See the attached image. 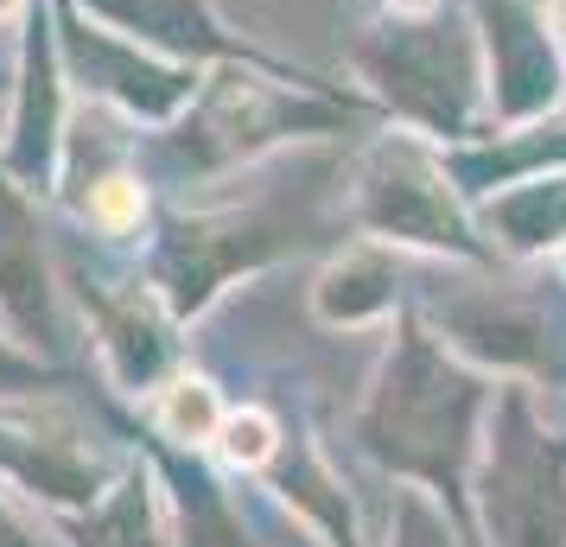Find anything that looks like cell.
I'll return each mask as SVG.
<instances>
[{"label":"cell","instance_id":"obj_1","mask_svg":"<svg viewBox=\"0 0 566 547\" xmlns=\"http://www.w3.org/2000/svg\"><path fill=\"white\" fill-rule=\"evenodd\" d=\"M484 408H490L484 376L459 364L420 325V313H401L395 338H388L382 376L357 408V445L376 465L433 484L446 503H464Z\"/></svg>","mask_w":566,"mask_h":547},{"label":"cell","instance_id":"obj_2","mask_svg":"<svg viewBox=\"0 0 566 547\" xmlns=\"http://www.w3.org/2000/svg\"><path fill=\"white\" fill-rule=\"evenodd\" d=\"M357 115H376L363 96H337L306 71H268V64H210L185 115L159 134V159L191 179H217L261 159L281 140L344 134Z\"/></svg>","mask_w":566,"mask_h":547},{"label":"cell","instance_id":"obj_3","mask_svg":"<svg viewBox=\"0 0 566 547\" xmlns=\"http://www.w3.org/2000/svg\"><path fill=\"white\" fill-rule=\"evenodd\" d=\"M350 71L363 83V103L388 115L395 128H413L439 147H464L490 134L484 96V52L471 20L446 13H382L350 45Z\"/></svg>","mask_w":566,"mask_h":547},{"label":"cell","instance_id":"obj_4","mask_svg":"<svg viewBox=\"0 0 566 547\" xmlns=\"http://www.w3.org/2000/svg\"><path fill=\"white\" fill-rule=\"evenodd\" d=\"M350 217L363 235L395 249H433L452 261H490L496 249L471 230V198L459 191L446 147L413 128L376 134L350 172Z\"/></svg>","mask_w":566,"mask_h":547},{"label":"cell","instance_id":"obj_5","mask_svg":"<svg viewBox=\"0 0 566 547\" xmlns=\"http://www.w3.org/2000/svg\"><path fill=\"white\" fill-rule=\"evenodd\" d=\"M478 496L503 547H566V440L535 420L528 389H503L490 408Z\"/></svg>","mask_w":566,"mask_h":547},{"label":"cell","instance_id":"obj_6","mask_svg":"<svg viewBox=\"0 0 566 547\" xmlns=\"http://www.w3.org/2000/svg\"><path fill=\"white\" fill-rule=\"evenodd\" d=\"M52 20L71 83L90 90V103H108L115 115H128L134 128H172L205 83L198 64H172V57L134 45L115 27L90 20L77 0H52Z\"/></svg>","mask_w":566,"mask_h":547},{"label":"cell","instance_id":"obj_7","mask_svg":"<svg viewBox=\"0 0 566 547\" xmlns=\"http://www.w3.org/2000/svg\"><path fill=\"white\" fill-rule=\"evenodd\" d=\"M64 134H71V71L57 52L52 0H32V13L20 20V52H13V108L0 128V166L39 198L57 185Z\"/></svg>","mask_w":566,"mask_h":547},{"label":"cell","instance_id":"obj_8","mask_svg":"<svg viewBox=\"0 0 566 547\" xmlns=\"http://www.w3.org/2000/svg\"><path fill=\"white\" fill-rule=\"evenodd\" d=\"M471 27L484 52L490 128H522L554 115L566 90V45L547 32L541 0H471Z\"/></svg>","mask_w":566,"mask_h":547},{"label":"cell","instance_id":"obj_9","mask_svg":"<svg viewBox=\"0 0 566 547\" xmlns=\"http://www.w3.org/2000/svg\"><path fill=\"white\" fill-rule=\"evenodd\" d=\"M433 318H439V332H446V344L464 350V357H478V364L528 369V376H554L560 369L554 313L541 306L535 293H515V287L452 293Z\"/></svg>","mask_w":566,"mask_h":547},{"label":"cell","instance_id":"obj_10","mask_svg":"<svg viewBox=\"0 0 566 547\" xmlns=\"http://www.w3.org/2000/svg\"><path fill=\"white\" fill-rule=\"evenodd\" d=\"M77 7L90 20L115 27L122 39H134V45L172 57V64H198V71H210V64H268V71H286L281 57H268L242 32H230L217 0H77Z\"/></svg>","mask_w":566,"mask_h":547},{"label":"cell","instance_id":"obj_11","mask_svg":"<svg viewBox=\"0 0 566 547\" xmlns=\"http://www.w3.org/2000/svg\"><path fill=\"white\" fill-rule=\"evenodd\" d=\"M77 293H83V306H90V318H96V350L115 369V382L122 389H154L159 376L172 369V357H179V338H172L179 313L159 299V287L154 281H122V287L83 281Z\"/></svg>","mask_w":566,"mask_h":547},{"label":"cell","instance_id":"obj_12","mask_svg":"<svg viewBox=\"0 0 566 547\" xmlns=\"http://www.w3.org/2000/svg\"><path fill=\"white\" fill-rule=\"evenodd\" d=\"M0 313L20 325V338L57 350L52 274H45V242H39V198L7 166H0Z\"/></svg>","mask_w":566,"mask_h":547},{"label":"cell","instance_id":"obj_13","mask_svg":"<svg viewBox=\"0 0 566 547\" xmlns=\"http://www.w3.org/2000/svg\"><path fill=\"white\" fill-rule=\"evenodd\" d=\"M484 210L490 249H510V255H560L566 249V172H535L522 185H503L478 198Z\"/></svg>","mask_w":566,"mask_h":547},{"label":"cell","instance_id":"obj_14","mask_svg":"<svg viewBox=\"0 0 566 547\" xmlns=\"http://www.w3.org/2000/svg\"><path fill=\"white\" fill-rule=\"evenodd\" d=\"M395 299H401V274H395V261H388L382 249H350V255L332 261V267L318 274V287H312L318 318H325V325H344V332L388 318Z\"/></svg>","mask_w":566,"mask_h":547},{"label":"cell","instance_id":"obj_15","mask_svg":"<svg viewBox=\"0 0 566 547\" xmlns=\"http://www.w3.org/2000/svg\"><path fill=\"white\" fill-rule=\"evenodd\" d=\"M96 516L83 522V547H154V503H147V477L134 471L115 484V496L90 503Z\"/></svg>","mask_w":566,"mask_h":547},{"label":"cell","instance_id":"obj_16","mask_svg":"<svg viewBox=\"0 0 566 547\" xmlns=\"http://www.w3.org/2000/svg\"><path fill=\"white\" fill-rule=\"evenodd\" d=\"M71 204H77V217L90 223V230L134 235L140 223H147V185H140V172L115 166V172H96V179H90V191H77Z\"/></svg>","mask_w":566,"mask_h":547},{"label":"cell","instance_id":"obj_17","mask_svg":"<svg viewBox=\"0 0 566 547\" xmlns=\"http://www.w3.org/2000/svg\"><path fill=\"white\" fill-rule=\"evenodd\" d=\"M223 401L210 389L205 376H172L166 389H159V433L166 440H185V445H205L217 440V427H223Z\"/></svg>","mask_w":566,"mask_h":547},{"label":"cell","instance_id":"obj_18","mask_svg":"<svg viewBox=\"0 0 566 547\" xmlns=\"http://www.w3.org/2000/svg\"><path fill=\"white\" fill-rule=\"evenodd\" d=\"M281 420L268 414V408H235V414H223V427H217V445H223V459L242 471H268V459L281 452Z\"/></svg>","mask_w":566,"mask_h":547},{"label":"cell","instance_id":"obj_19","mask_svg":"<svg viewBox=\"0 0 566 547\" xmlns=\"http://www.w3.org/2000/svg\"><path fill=\"white\" fill-rule=\"evenodd\" d=\"M395 547H452V528L427 509L420 491H401L395 503Z\"/></svg>","mask_w":566,"mask_h":547},{"label":"cell","instance_id":"obj_20","mask_svg":"<svg viewBox=\"0 0 566 547\" xmlns=\"http://www.w3.org/2000/svg\"><path fill=\"white\" fill-rule=\"evenodd\" d=\"M52 382H57V369H52V364H39L32 350H20V344H7V338H0V395L52 389Z\"/></svg>","mask_w":566,"mask_h":547},{"label":"cell","instance_id":"obj_21","mask_svg":"<svg viewBox=\"0 0 566 547\" xmlns=\"http://www.w3.org/2000/svg\"><path fill=\"white\" fill-rule=\"evenodd\" d=\"M0 547H39V541L27 535V528L13 522V509H7V503H0Z\"/></svg>","mask_w":566,"mask_h":547},{"label":"cell","instance_id":"obj_22","mask_svg":"<svg viewBox=\"0 0 566 547\" xmlns=\"http://www.w3.org/2000/svg\"><path fill=\"white\" fill-rule=\"evenodd\" d=\"M541 13H547V32L566 45V0H541Z\"/></svg>","mask_w":566,"mask_h":547},{"label":"cell","instance_id":"obj_23","mask_svg":"<svg viewBox=\"0 0 566 547\" xmlns=\"http://www.w3.org/2000/svg\"><path fill=\"white\" fill-rule=\"evenodd\" d=\"M439 0H382V13H433Z\"/></svg>","mask_w":566,"mask_h":547}]
</instances>
